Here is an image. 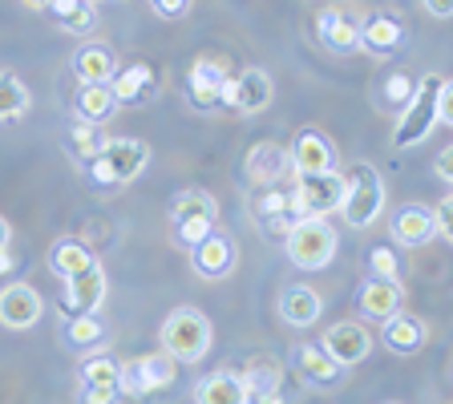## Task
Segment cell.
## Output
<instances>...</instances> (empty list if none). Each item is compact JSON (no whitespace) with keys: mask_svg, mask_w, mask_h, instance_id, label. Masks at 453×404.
<instances>
[{"mask_svg":"<svg viewBox=\"0 0 453 404\" xmlns=\"http://www.w3.org/2000/svg\"><path fill=\"white\" fill-rule=\"evenodd\" d=\"M150 162V146L142 138H110L94 162H85V182L94 190L130 187Z\"/></svg>","mask_w":453,"mask_h":404,"instance_id":"6da1fadb","label":"cell"},{"mask_svg":"<svg viewBox=\"0 0 453 404\" xmlns=\"http://www.w3.org/2000/svg\"><path fill=\"white\" fill-rule=\"evenodd\" d=\"M352 231H368L385 215V179L372 162H352L344 170V198H340V210H336Z\"/></svg>","mask_w":453,"mask_h":404,"instance_id":"7a4b0ae2","label":"cell"},{"mask_svg":"<svg viewBox=\"0 0 453 404\" xmlns=\"http://www.w3.org/2000/svg\"><path fill=\"white\" fill-rule=\"evenodd\" d=\"M219 226V198L203 187H187L170 198V231L179 247H198Z\"/></svg>","mask_w":453,"mask_h":404,"instance_id":"3957f363","label":"cell"},{"mask_svg":"<svg viewBox=\"0 0 453 404\" xmlns=\"http://www.w3.org/2000/svg\"><path fill=\"white\" fill-rule=\"evenodd\" d=\"M215 344V328L198 308H174L162 324V352L179 364H198Z\"/></svg>","mask_w":453,"mask_h":404,"instance_id":"277c9868","label":"cell"},{"mask_svg":"<svg viewBox=\"0 0 453 404\" xmlns=\"http://www.w3.org/2000/svg\"><path fill=\"white\" fill-rule=\"evenodd\" d=\"M283 247L300 271H324L340 251V235L328 218H296L283 235Z\"/></svg>","mask_w":453,"mask_h":404,"instance_id":"5b68a950","label":"cell"},{"mask_svg":"<svg viewBox=\"0 0 453 404\" xmlns=\"http://www.w3.org/2000/svg\"><path fill=\"white\" fill-rule=\"evenodd\" d=\"M441 81H445L441 73H425L421 81H417L413 102L401 110V118H396V126H393V146L396 150L421 146V141L429 138V130L437 126V89H441Z\"/></svg>","mask_w":453,"mask_h":404,"instance_id":"8992f818","label":"cell"},{"mask_svg":"<svg viewBox=\"0 0 453 404\" xmlns=\"http://www.w3.org/2000/svg\"><path fill=\"white\" fill-rule=\"evenodd\" d=\"M292 218H328L340 210L344 198V174L324 170V174H292Z\"/></svg>","mask_w":453,"mask_h":404,"instance_id":"52a82bcc","label":"cell"},{"mask_svg":"<svg viewBox=\"0 0 453 404\" xmlns=\"http://www.w3.org/2000/svg\"><path fill=\"white\" fill-rule=\"evenodd\" d=\"M179 377V360H170L166 352H150V356H138V360H126L122 364V396L138 400V396H150V393H162V388L174 385Z\"/></svg>","mask_w":453,"mask_h":404,"instance_id":"ba28073f","label":"cell"},{"mask_svg":"<svg viewBox=\"0 0 453 404\" xmlns=\"http://www.w3.org/2000/svg\"><path fill=\"white\" fill-rule=\"evenodd\" d=\"M190 267L203 283H223L235 275L239 267V243L226 235L223 226H215L198 247H190Z\"/></svg>","mask_w":453,"mask_h":404,"instance_id":"9c48e42d","label":"cell"},{"mask_svg":"<svg viewBox=\"0 0 453 404\" xmlns=\"http://www.w3.org/2000/svg\"><path fill=\"white\" fill-rule=\"evenodd\" d=\"M272 97H275L272 73L259 69V65H247V69H239V73L226 81L223 105L226 110H235L239 118H251V113H264L267 105H272Z\"/></svg>","mask_w":453,"mask_h":404,"instance_id":"30bf717a","label":"cell"},{"mask_svg":"<svg viewBox=\"0 0 453 404\" xmlns=\"http://www.w3.org/2000/svg\"><path fill=\"white\" fill-rule=\"evenodd\" d=\"M360 12L349 4H328V9L316 12V37L328 53L336 57H352L360 53Z\"/></svg>","mask_w":453,"mask_h":404,"instance_id":"8fae6325","label":"cell"},{"mask_svg":"<svg viewBox=\"0 0 453 404\" xmlns=\"http://www.w3.org/2000/svg\"><path fill=\"white\" fill-rule=\"evenodd\" d=\"M226 81H231V69H226L223 57L215 53L195 57L187 73V94L195 102V110H219L226 97Z\"/></svg>","mask_w":453,"mask_h":404,"instance_id":"7c38bea8","label":"cell"},{"mask_svg":"<svg viewBox=\"0 0 453 404\" xmlns=\"http://www.w3.org/2000/svg\"><path fill=\"white\" fill-rule=\"evenodd\" d=\"M105 295H110V279H105V267L94 259L85 271H77V275L65 279L61 311H65V316H97V308L105 303Z\"/></svg>","mask_w":453,"mask_h":404,"instance_id":"4fadbf2b","label":"cell"},{"mask_svg":"<svg viewBox=\"0 0 453 404\" xmlns=\"http://www.w3.org/2000/svg\"><path fill=\"white\" fill-rule=\"evenodd\" d=\"M320 348L328 352L336 364L357 368V364H365L368 352H372V332H368L360 320H340V324H332V328L324 332Z\"/></svg>","mask_w":453,"mask_h":404,"instance_id":"5bb4252c","label":"cell"},{"mask_svg":"<svg viewBox=\"0 0 453 404\" xmlns=\"http://www.w3.org/2000/svg\"><path fill=\"white\" fill-rule=\"evenodd\" d=\"M41 316H45V300L33 283H9L4 292H0V324L9 332H28L37 328Z\"/></svg>","mask_w":453,"mask_h":404,"instance_id":"9a60e30c","label":"cell"},{"mask_svg":"<svg viewBox=\"0 0 453 404\" xmlns=\"http://www.w3.org/2000/svg\"><path fill=\"white\" fill-rule=\"evenodd\" d=\"M243 174L255 190L264 187H280L288 174H292V158H288V146L280 141H255L243 158Z\"/></svg>","mask_w":453,"mask_h":404,"instance_id":"2e32d148","label":"cell"},{"mask_svg":"<svg viewBox=\"0 0 453 404\" xmlns=\"http://www.w3.org/2000/svg\"><path fill=\"white\" fill-rule=\"evenodd\" d=\"M288 158H292V174H324V170H336L340 154H336V146H332L328 133L308 126V130L296 133Z\"/></svg>","mask_w":453,"mask_h":404,"instance_id":"e0dca14e","label":"cell"},{"mask_svg":"<svg viewBox=\"0 0 453 404\" xmlns=\"http://www.w3.org/2000/svg\"><path fill=\"white\" fill-rule=\"evenodd\" d=\"M401 49H405V25H401V17L372 12V17L360 20V53L385 61V57H396Z\"/></svg>","mask_w":453,"mask_h":404,"instance_id":"ac0fdd59","label":"cell"},{"mask_svg":"<svg viewBox=\"0 0 453 404\" xmlns=\"http://www.w3.org/2000/svg\"><path fill=\"white\" fill-rule=\"evenodd\" d=\"M296 372L303 377V385H311V388H320V393H324V388H340V385H344L352 368L336 364V360H332L320 344H300V348H296Z\"/></svg>","mask_w":453,"mask_h":404,"instance_id":"d6986e66","label":"cell"},{"mask_svg":"<svg viewBox=\"0 0 453 404\" xmlns=\"http://www.w3.org/2000/svg\"><path fill=\"white\" fill-rule=\"evenodd\" d=\"M110 94L118 97V105H146L158 94V73L146 61H134L110 77Z\"/></svg>","mask_w":453,"mask_h":404,"instance_id":"ffe728a7","label":"cell"},{"mask_svg":"<svg viewBox=\"0 0 453 404\" xmlns=\"http://www.w3.org/2000/svg\"><path fill=\"white\" fill-rule=\"evenodd\" d=\"M360 311H365L368 320L385 324L388 316L405 311V287L393 283V279H377V275H368V279L360 283Z\"/></svg>","mask_w":453,"mask_h":404,"instance_id":"44dd1931","label":"cell"},{"mask_svg":"<svg viewBox=\"0 0 453 404\" xmlns=\"http://www.w3.org/2000/svg\"><path fill=\"white\" fill-rule=\"evenodd\" d=\"M280 316L292 328H311L324 316V295L316 287H308V283H292V287L280 292Z\"/></svg>","mask_w":453,"mask_h":404,"instance_id":"7402d4cb","label":"cell"},{"mask_svg":"<svg viewBox=\"0 0 453 404\" xmlns=\"http://www.w3.org/2000/svg\"><path fill=\"white\" fill-rule=\"evenodd\" d=\"M429 344V324L421 316H409V311H396L385 320V348L396 356H413Z\"/></svg>","mask_w":453,"mask_h":404,"instance_id":"603a6c76","label":"cell"},{"mask_svg":"<svg viewBox=\"0 0 453 404\" xmlns=\"http://www.w3.org/2000/svg\"><path fill=\"white\" fill-rule=\"evenodd\" d=\"M393 239L396 247H409V251H421V247L434 243V215L429 207H401L393 215Z\"/></svg>","mask_w":453,"mask_h":404,"instance_id":"cb8c5ba5","label":"cell"},{"mask_svg":"<svg viewBox=\"0 0 453 404\" xmlns=\"http://www.w3.org/2000/svg\"><path fill=\"white\" fill-rule=\"evenodd\" d=\"M118 110H122V105H118V97L110 94V85H77V94H73V113H77V122L105 126Z\"/></svg>","mask_w":453,"mask_h":404,"instance_id":"d4e9b609","label":"cell"},{"mask_svg":"<svg viewBox=\"0 0 453 404\" xmlns=\"http://www.w3.org/2000/svg\"><path fill=\"white\" fill-rule=\"evenodd\" d=\"M255 223L264 226L267 235H288L292 218V194L283 187H264V198L255 202Z\"/></svg>","mask_w":453,"mask_h":404,"instance_id":"484cf974","label":"cell"},{"mask_svg":"<svg viewBox=\"0 0 453 404\" xmlns=\"http://www.w3.org/2000/svg\"><path fill=\"white\" fill-rule=\"evenodd\" d=\"M73 73L81 85H110V77L118 73V57L105 45H81L73 53Z\"/></svg>","mask_w":453,"mask_h":404,"instance_id":"4316f807","label":"cell"},{"mask_svg":"<svg viewBox=\"0 0 453 404\" xmlns=\"http://www.w3.org/2000/svg\"><path fill=\"white\" fill-rule=\"evenodd\" d=\"M195 404H243V380L231 368L207 372L195 388Z\"/></svg>","mask_w":453,"mask_h":404,"instance_id":"83f0119b","label":"cell"},{"mask_svg":"<svg viewBox=\"0 0 453 404\" xmlns=\"http://www.w3.org/2000/svg\"><path fill=\"white\" fill-rule=\"evenodd\" d=\"M89 263H94V251L85 243H77V239H57V243L49 247V271H53L57 279H69V275L85 271Z\"/></svg>","mask_w":453,"mask_h":404,"instance_id":"f1b7e54d","label":"cell"},{"mask_svg":"<svg viewBox=\"0 0 453 404\" xmlns=\"http://www.w3.org/2000/svg\"><path fill=\"white\" fill-rule=\"evenodd\" d=\"M239 380H243V393H280L283 368L275 356H251L239 372Z\"/></svg>","mask_w":453,"mask_h":404,"instance_id":"f546056e","label":"cell"},{"mask_svg":"<svg viewBox=\"0 0 453 404\" xmlns=\"http://www.w3.org/2000/svg\"><path fill=\"white\" fill-rule=\"evenodd\" d=\"M49 17L57 20V25L65 28V33H89L94 28V20H97V9L89 4V0H49Z\"/></svg>","mask_w":453,"mask_h":404,"instance_id":"4dcf8cb0","label":"cell"},{"mask_svg":"<svg viewBox=\"0 0 453 404\" xmlns=\"http://www.w3.org/2000/svg\"><path fill=\"white\" fill-rule=\"evenodd\" d=\"M28 105H33L28 85L20 81L17 73H0V122H17V118H25Z\"/></svg>","mask_w":453,"mask_h":404,"instance_id":"1f68e13d","label":"cell"},{"mask_svg":"<svg viewBox=\"0 0 453 404\" xmlns=\"http://www.w3.org/2000/svg\"><path fill=\"white\" fill-rule=\"evenodd\" d=\"M105 133H102V126H89V122H73V133H69V146H73V158L81 162H94L97 154H102V146H105Z\"/></svg>","mask_w":453,"mask_h":404,"instance_id":"d6a6232c","label":"cell"},{"mask_svg":"<svg viewBox=\"0 0 453 404\" xmlns=\"http://www.w3.org/2000/svg\"><path fill=\"white\" fill-rule=\"evenodd\" d=\"M65 339L73 348H94L105 339V328L97 316H69V328H65Z\"/></svg>","mask_w":453,"mask_h":404,"instance_id":"836d02e7","label":"cell"},{"mask_svg":"<svg viewBox=\"0 0 453 404\" xmlns=\"http://www.w3.org/2000/svg\"><path fill=\"white\" fill-rule=\"evenodd\" d=\"M118 377H122V364H118L113 356H105V352L81 360V380L85 385H118Z\"/></svg>","mask_w":453,"mask_h":404,"instance_id":"e575fe53","label":"cell"},{"mask_svg":"<svg viewBox=\"0 0 453 404\" xmlns=\"http://www.w3.org/2000/svg\"><path fill=\"white\" fill-rule=\"evenodd\" d=\"M368 267H372V275H377V279L401 283V259H396L393 247H385V243L368 247Z\"/></svg>","mask_w":453,"mask_h":404,"instance_id":"d590c367","label":"cell"},{"mask_svg":"<svg viewBox=\"0 0 453 404\" xmlns=\"http://www.w3.org/2000/svg\"><path fill=\"white\" fill-rule=\"evenodd\" d=\"M413 94H417V77H409V73H393V77L385 81V102L393 105L396 113H401L409 102H413Z\"/></svg>","mask_w":453,"mask_h":404,"instance_id":"8d00e7d4","label":"cell"},{"mask_svg":"<svg viewBox=\"0 0 453 404\" xmlns=\"http://www.w3.org/2000/svg\"><path fill=\"white\" fill-rule=\"evenodd\" d=\"M77 404H126L122 385H77Z\"/></svg>","mask_w":453,"mask_h":404,"instance_id":"74e56055","label":"cell"},{"mask_svg":"<svg viewBox=\"0 0 453 404\" xmlns=\"http://www.w3.org/2000/svg\"><path fill=\"white\" fill-rule=\"evenodd\" d=\"M429 215H434V239H445V243H449L453 239V198H441Z\"/></svg>","mask_w":453,"mask_h":404,"instance_id":"f35d334b","label":"cell"},{"mask_svg":"<svg viewBox=\"0 0 453 404\" xmlns=\"http://www.w3.org/2000/svg\"><path fill=\"white\" fill-rule=\"evenodd\" d=\"M437 126H453V81L449 77L437 89Z\"/></svg>","mask_w":453,"mask_h":404,"instance_id":"ab89813d","label":"cell"},{"mask_svg":"<svg viewBox=\"0 0 453 404\" xmlns=\"http://www.w3.org/2000/svg\"><path fill=\"white\" fill-rule=\"evenodd\" d=\"M150 9L158 12L162 20H179V17H187L190 0H150Z\"/></svg>","mask_w":453,"mask_h":404,"instance_id":"60d3db41","label":"cell"},{"mask_svg":"<svg viewBox=\"0 0 453 404\" xmlns=\"http://www.w3.org/2000/svg\"><path fill=\"white\" fill-rule=\"evenodd\" d=\"M434 174L441 182H453V146H445V150L434 158Z\"/></svg>","mask_w":453,"mask_h":404,"instance_id":"b9f144b4","label":"cell"},{"mask_svg":"<svg viewBox=\"0 0 453 404\" xmlns=\"http://www.w3.org/2000/svg\"><path fill=\"white\" fill-rule=\"evenodd\" d=\"M425 9L434 12L437 20H445V17H453V0H425Z\"/></svg>","mask_w":453,"mask_h":404,"instance_id":"7bdbcfd3","label":"cell"},{"mask_svg":"<svg viewBox=\"0 0 453 404\" xmlns=\"http://www.w3.org/2000/svg\"><path fill=\"white\" fill-rule=\"evenodd\" d=\"M243 404H283L280 393H243Z\"/></svg>","mask_w":453,"mask_h":404,"instance_id":"ee69618b","label":"cell"},{"mask_svg":"<svg viewBox=\"0 0 453 404\" xmlns=\"http://www.w3.org/2000/svg\"><path fill=\"white\" fill-rule=\"evenodd\" d=\"M12 271H17V259H12V251L4 247V251H0V279H9Z\"/></svg>","mask_w":453,"mask_h":404,"instance_id":"f6af8a7d","label":"cell"},{"mask_svg":"<svg viewBox=\"0 0 453 404\" xmlns=\"http://www.w3.org/2000/svg\"><path fill=\"white\" fill-rule=\"evenodd\" d=\"M4 247H12V223L0 215V251H4Z\"/></svg>","mask_w":453,"mask_h":404,"instance_id":"bcb514c9","label":"cell"},{"mask_svg":"<svg viewBox=\"0 0 453 404\" xmlns=\"http://www.w3.org/2000/svg\"><path fill=\"white\" fill-rule=\"evenodd\" d=\"M20 4H28V9H37V12L49 9V0H20Z\"/></svg>","mask_w":453,"mask_h":404,"instance_id":"7dc6e473","label":"cell"},{"mask_svg":"<svg viewBox=\"0 0 453 404\" xmlns=\"http://www.w3.org/2000/svg\"><path fill=\"white\" fill-rule=\"evenodd\" d=\"M89 4H102V0H89Z\"/></svg>","mask_w":453,"mask_h":404,"instance_id":"c3c4849f","label":"cell"}]
</instances>
